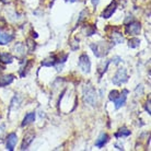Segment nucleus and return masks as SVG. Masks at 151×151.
I'll use <instances>...</instances> for the list:
<instances>
[{
    "label": "nucleus",
    "mask_w": 151,
    "mask_h": 151,
    "mask_svg": "<svg viewBox=\"0 0 151 151\" xmlns=\"http://www.w3.org/2000/svg\"><path fill=\"white\" fill-rule=\"evenodd\" d=\"M112 46L106 43V42H99L95 44H91V49L93 50V53L96 57H103L107 55Z\"/></svg>",
    "instance_id": "nucleus-1"
},
{
    "label": "nucleus",
    "mask_w": 151,
    "mask_h": 151,
    "mask_svg": "<svg viewBox=\"0 0 151 151\" xmlns=\"http://www.w3.org/2000/svg\"><path fill=\"white\" fill-rule=\"evenodd\" d=\"M83 99L84 101L91 105H95L98 102V94L96 91L94 90V88L92 87L91 84H87L86 87L83 88Z\"/></svg>",
    "instance_id": "nucleus-2"
},
{
    "label": "nucleus",
    "mask_w": 151,
    "mask_h": 151,
    "mask_svg": "<svg viewBox=\"0 0 151 151\" xmlns=\"http://www.w3.org/2000/svg\"><path fill=\"white\" fill-rule=\"evenodd\" d=\"M128 80V75H127V71H126V69L125 68H119L117 70V72L115 73V76L113 77V81L114 84H116V86H121L123 83H125L126 81Z\"/></svg>",
    "instance_id": "nucleus-3"
},
{
    "label": "nucleus",
    "mask_w": 151,
    "mask_h": 151,
    "mask_svg": "<svg viewBox=\"0 0 151 151\" xmlns=\"http://www.w3.org/2000/svg\"><path fill=\"white\" fill-rule=\"evenodd\" d=\"M79 67L80 69L82 70L84 73H89L90 72V69H91V63H90V59H89V57L86 55V54H83L81 56L79 57Z\"/></svg>",
    "instance_id": "nucleus-4"
},
{
    "label": "nucleus",
    "mask_w": 151,
    "mask_h": 151,
    "mask_svg": "<svg viewBox=\"0 0 151 151\" xmlns=\"http://www.w3.org/2000/svg\"><path fill=\"white\" fill-rule=\"evenodd\" d=\"M140 31H141V24L139 22H132L127 24V27H126V33L132 36L138 35Z\"/></svg>",
    "instance_id": "nucleus-5"
},
{
    "label": "nucleus",
    "mask_w": 151,
    "mask_h": 151,
    "mask_svg": "<svg viewBox=\"0 0 151 151\" xmlns=\"http://www.w3.org/2000/svg\"><path fill=\"white\" fill-rule=\"evenodd\" d=\"M14 38V35L6 30L0 29V45H6Z\"/></svg>",
    "instance_id": "nucleus-6"
},
{
    "label": "nucleus",
    "mask_w": 151,
    "mask_h": 151,
    "mask_svg": "<svg viewBox=\"0 0 151 151\" xmlns=\"http://www.w3.org/2000/svg\"><path fill=\"white\" fill-rule=\"evenodd\" d=\"M116 8H117V2L116 1H112V2L106 7L105 10L102 12L101 17H102V18H105V19L111 18V17L113 15L114 12H115V10H116Z\"/></svg>",
    "instance_id": "nucleus-7"
},
{
    "label": "nucleus",
    "mask_w": 151,
    "mask_h": 151,
    "mask_svg": "<svg viewBox=\"0 0 151 151\" xmlns=\"http://www.w3.org/2000/svg\"><path fill=\"white\" fill-rule=\"evenodd\" d=\"M17 142H18V136L15 135L14 132L10 134L7 138V149L8 150H10V151L13 150L15 147V145H17Z\"/></svg>",
    "instance_id": "nucleus-8"
},
{
    "label": "nucleus",
    "mask_w": 151,
    "mask_h": 151,
    "mask_svg": "<svg viewBox=\"0 0 151 151\" xmlns=\"http://www.w3.org/2000/svg\"><path fill=\"white\" fill-rule=\"evenodd\" d=\"M126 94H127V91L125 90L123 93H119L118 96L113 101V102L115 103V107H116V109H119V107H122V106L125 104V102H126V98H127Z\"/></svg>",
    "instance_id": "nucleus-9"
},
{
    "label": "nucleus",
    "mask_w": 151,
    "mask_h": 151,
    "mask_svg": "<svg viewBox=\"0 0 151 151\" xmlns=\"http://www.w3.org/2000/svg\"><path fill=\"white\" fill-rule=\"evenodd\" d=\"M14 77L13 75H6V76H0V87H6L8 84L13 81Z\"/></svg>",
    "instance_id": "nucleus-10"
},
{
    "label": "nucleus",
    "mask_w": 151,
    "mask_h": 151,
    "mask_svg": "<svg viewBox=\"0 0 151 151\" xmlns=\"http://www.w3.org/2000/svg\"><path fill=\"white\" fill-rule=\"evenodd\" d=\"M109 141V136H107V134H101L100 137L98 138V140L95 141V146L98 148H102L104 147V145L106 144Z\"/></svg>",
    "instance_id": "nucleus-11"
},
{
    "label": "nucleus",
    "mask_w": 151,
    "mask_h": 151,
    "mask_svg": "<svg viewBox=\"0 0 151 151\" xmlns=\"http://www.w3.org/2000/svg\"><path fill=\"white\" fill-rule=\"evenodd\" d=\"M33 139H34V134H27V136L24 137V140H23V144H22L21 149H22V150L27 149V147L31 145V142L33 141Z\"/></svg>",
    "instance_id": "nucleus-12"
},
{
    "label": "nucleus",
    "mask_w": 151,
    "mask_h": 151,
    "mask_svg": "<svg viewBox=\"0 0 151 151\" xmlns=\"http://www.w3.org/2000/svg\"><path fill=\"white\" fill-rule=\"evenodd\" d=\"M13 61V57L11 54L8 53H1L0 54V63L2 64H11Z\"/></svg>",
    "instance_id": "nucleus-13"
},
{
    "label": "nucleus",
    "mask_w": 151,
    "mask_h": 151,
    "mask_svg": "<svg viewBox=\"0 0 151 151\" xmlns=\"http://www.w3.org/2000/svg\"><path fill=\"white\" fill-rule=\"evenodd\" d=\"M35 119V113H29L25 115V117L23 118V122H22V126H27V125H30L31 123H33Z\"/></svg>",
    "instance_id": "nucleus-14"
},
{
    "label": "nucleus",
    "mask_w": 151,
    "mask_h": 151,
    "mask_svg": "<svg viewBox=\"0 0 151 151\" xmlns=\"http://www.w3.org/2000/svg\"><path fill=\"white\" fill-rule=\"evenodd\" d=\"M111 37H112V40H113L115 44H121V43L124 42V37H123L122 33H119V32H113Z\"/></svg>",
    "instance_id": "nucleus-15"
},
{
    "label": "nucleus",
    "mask_w": 151,
    "mask_h": 151,
    "mask_svg": "<svg viewBox=\"0 0 151 151\" xmlns=\"http://www.w3.org/2000/svg\"><path fill=\"white\" fill-rule=\"evenodd\" d=\"M14 50H15V54H17V56L19 57H22L25 55V47H24V45L23 44H21V43H18L17 45L14 46Z\"/></svg>",
    "instance_id": "nucleus-16"
},
{
    "label": "nucleus",
    "mask_w": 151,
    "mask_h": 151,
    "mask_svg": "<svg viewBox=\"0 0 151 151\" xmlns=\"http://www.w3.org/2000/svg\"><path fill=\"white\" fill-rule=\"evenodd\" d=\"M57 63V58L56 56H50L48 58H46L45 60L42 61V65L43 66H47V67H50V66H54V65Z\"/></svg>",
    "instance_id": "nucleus-17"
},
{
    "label": "nucleus",
    "mask_w": 151,
    "mask_h": 151,
    "mask_svg": "<svg viewBox=\"0 0 151 151\" xmlns=\"http://www.w3.org/2000/svg\"><path fill=\"white\" fill-rule=\"evenodd\" d=\"M129 135H130V130H128L126 127H123V128H121L116 132L115 137H117V138H118V137H128Z\"/></svg>",
    "instance_id": "nucleus-18"
},
{
    "label": "nucleus",
    "mask_w": 151,
    "mask_h": 151,
    "mask_svg": "<svg viewBox=\"0 0 151 151\" xmlns=\"http://www.w3.org/2000/svg\"><path fill=\"white\" fill-rule=\"evenodd\" d=\"M128 45L130 48H136L140 45V41L138 38H130L128 42Z\"/></svg>",
    "instance_id": "nucleus-19"
},
{
    "label": "nucleus",
    "mask_w": 151,
    "mask_h": 151,
    "mask_svg": "<svg viewBox=\"0 0 151 151\" xmlns=\"http://www.w3.org/2000/svg\"><path fill=\"white\" fill-rule=\"evenodd\" d=\"M27 48H29V52H30V53H33L36 45H35V42L33 41V40L29 38V40L27 41Z\"/></svg>",
    "instance_id": "nucleus-20"
},
{
    "label": "nucleus",
    "mask_w": 151,
    "mask_h": 151,
    "mask_svg": "<svg viewBox=\"0 0 151 151\" xmlns=\"http://www.w3.org/2000/svg\"><path fill=\"white\" fill-rule=\"evenodd\" d=\"M118 94H119V92L117 90H113V91H111L110 92V95H109V98H110L111 101H114L115 99L118 96Z\"/></svg>",
    "instance_id": "nucleus-21"
},
{
    "label": "nucleus",
    "mask_w": 151,
    "mask_h": 151,
    "mask_svg": "<svg viewBox=\"0 0 151 151\" xmlns=\"http://www.w3.org/2000/svg\"><path fill=\"white\" fill-rule=\"evenodd\" d=\"M146 104H147V105H146V110L148 111V114H150V112H151V110H150V100H148Z\"/></svg>",
    "instance_id": "nucleus-22"
},
{
    "label": "nucleus",
    "mask_w": 151,
    "mask_h": 151,
    "mask_svg": "<svg viewBox=\"0 0 151 151\" xmlns=\"http://www.w3.org/2000/svg\"><path fill=\"white\" fill-rule=\"evenodd\" d=\"M99 1H100V0H92V4H93L94 7H96L99 4Z\"/></svg>",
    "instance_id": "nucleus-23"
},
{
    "label": "nucleus",
    "mask_w": 151,
    "mask_h": 151,
    "mask_svg": "<svg viewBox=\"0 0 151 151\" xmlns=\"http://www.w3.org/2000/svg\"><path fill=\"white\" fill-rule=\"evenodd\" d=\"M0 1H1V2H4V4H9L11 0H0Z\"/></svg>",
    "instance_id": "nucleus-24"
},
{
    "label": "nucleus",
    "mask_w": 151,
    "mask_h": 151,
    "mask_svg": "<svg viewBox=\"0 0 151 151\" xmlns=\"http://www.w3.org/2000/svg\"><path fill=\"white\" fill-rule=\"evenodd\" d=\"M68 1H70V2H75V1H78V0H68Z\"/></svg>",
    "instance_id": "nucleus-25"
}]
</instances>
